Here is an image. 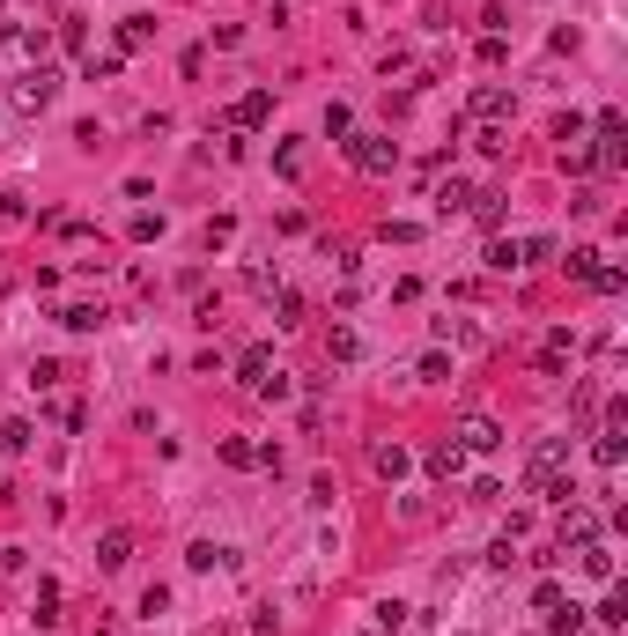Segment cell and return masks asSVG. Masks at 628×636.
Here are the masks:
<instances>
[{
  "mask_svg": "<svg viewBox=\"0 0 628 636\" xmlns=\"http://www.w3.org/2000/svg\"><path fill=\"white\" fill-rule=\"evenodd\" d=\"M525 489H532V496H547V503H569V496H577V489H569V437L532 444V459H525Z\"/></svg>",
  "mask_w": 628,
  "mask_h": 636,
  "instance_id": "1",
  "label": "cell"
},
{
  "mask_svg": "<svg viewBox=\"0 0 628 636\" xmlns=\"http://www.w3.org/2000/svg\"><path fill=\"white\" fill-rule=\"evenodd\" d=\"M547 252H555V237H496V245H488V267L496 274H525V267H540Z\"/></svg>",
  "mask_w": 628,
  "mask_h": 636,
  "instance_id": "2",
  "label": "cell"
},
{
  "mask_svg": "<svg viewBox=\"0 0 628 636\" xmlns=\"http://www.w3.org/2000/svg\"><path fill=\"white\" fill-rule=\"evenodd\" d=\"M52 97H60V74H52V67H30L23 82H8V111H23V119L52 111Z\"/></svg>",
  "mask_w": 628,
  "mask_h": 636,
  "instance_id": "3",
  "label": "cell"
},
{
  "mask_svg": "<svg viewBox=\"0 0 628 636\" xmlns=\"http://www.w3.org/2000/svg\"><path fill=\"white\" fill-rule=\"evenodd\" d=\"M532 614H540V622L555 629V636H577V622H584V607L569 600L562 585H540V592H532Z\"/></svg>",
  "mask_w": 628,
  "mask_h": 636,
  "instance_id": "4",
  "label": "cell"
},
{
  "mask_svg": "<svg viewBox=\"0 0 628 636\" xmlns=\"http://www.w3.org/2000/svg\"><path fill=\"white\" fill-rule=\"evenodd\" d=\"M348 163H355V171H370V178H385L399 163V148H392V134H355L348 141Z\"/></svg>",
  "mask_w": 628,
  "mask_h": 636,
  "instance_id": "5",
  "label": "cell"
},
{
  "mask_svg": "<svg viewBox=\"0 0 628 636\" xmlns=\"http://www.w3.org/2000/svg\"><path fill=\"white\" fill-rule=\"evenodd\" d=\"M555 533H562V555H569V548H592V540H599V511L569 496V503H562V526H555Z\"/></svg>",
  "mask_w": 628,
  "mask_h": 636,
  "instance_id": "6",
  "label": "cell"
},
{
  "mask_svg": "<svg viewBox=\"0 0 628 636\" xmlns=\"http://www.w3.org/2000/svg\"><path fill=\"white\" fill-rule=\"evenodd\" d=\"M628 126H621V111H599V148H592V171H621L628 163Z\"/></svg>",
  "mask_w": 628,
  "mask_h": 636,
  "instance_id": "7",
  "label": "cell"
},
{
  "mask_svg": "<svg viewBox=\"0 0 628 636\" xmlns=\"http://www.w3.org/2000/svg\"><path fill=\"white\" fill-rule=\"evenodd\" d=\"M451 444H459V452H496V444H503V422L496 415H466L459 429H451Z\"/></svg>",
  "mask_w": 628,
  "mask_h": 636,
  "instance_id": "8",
  "label": "cell"
},
{
  "mask_svg": "<svg viewBox=\"0 0 628 636\" xmlns=\"http://www.w3.org/2000/svg\"><path fill=\"white\" fill-rule=\"evenodd\" d=\"M266 119H274V89H244L222 126H230V134H244V126H266Z\"/></svg>",
  "mask_w": 628,
  "mask_h": 636,
  "instance_id": "9",
  "label": "cell"
},
{
  "mask_svg": "<svg viewBox=\"0 0 628 636\" xmlns=\"http://www.w3.org/2000/svg\"><path fill=\"white\" fill-rule=\"evenodd\" d=\"M592 459L614 474V466L628 459V422H606V429H599V437H592Z\"/></svg>",
  "mask_w": 628,
  "mask_h": 636,
  "instance_id": "10",
  "label": "cell"
},
{
  "mask_svg": "<svg viewBox=\"0 0 628 636\" xmlns=\"http://www.w3.org/2000/svg\"><path fill=\"white\" fill-rule=\"evenodd\" d=\"M126 563H133V533L111 526V533L97 540V570H126Z\"/></svg>",
  "mask_w": 628,
  "mask_h": 636,
  "instance_id": "11",
  "label": "cell"
},
{
  "mask_svg": "<svg viewBox=\"0 0 628 636\" xmlns=\"http://www.w3.org/2000/svg\"><path fill=\"white\" fill-rule=\"evenodd\" d=\"M473 119H488V126H496V119H510V89L481 82V89H473Z\"/></svg>",
  "mask_w": 628,
  "mask_h": 636,
  "instance_id": "12",
  "label": "cell"
},
{
  "mask_svg": "<svg viewBox=\"0 0 628 636\" xmlns=\"http://www.w3.org/2000/svg\"><path fill=\"white\" fill-rule=\"evenodd\" d=\"M429 474H436V481H459V474H466V452H459L451 437H444V444H429Z\"/></svg>",
  "mask_w": 628,
  "mask_h": 636,
  "instance_id": "13",
  "label": "cell"
},
{
  "mask_svg": "<svg viewBox=\"0 0 628 636\" xmlns=\"http://www.w3.org/2000/svg\"><path fill=\"white\" fill-rule=\"evenodd\" d=\"M370 466H377L385 481H399V474L414 466V452H407V444H377V452H370Z\"/></svg>",
  "mask_w": 628,
  "mask_h": 636,
  "instance_id": "14",
  "label": "cell"
},
{
  "mask_svg": "<svg viewBox=\"0 0 628 636\" xmlns=\"http://www.w3.org/2000/svg\"><path fill=\"white\" fill-rule=\"evenodd\" d=\"M266 370H274V348H244V355H237V378L252 385V392H259V378H266Z\"/></svg>",
  "mask_w": 628,
  "mask_h": 636,
  "instance_id": "15",
  "label": "cell"
},
{
  "mask_svg": "<svg viewBox=\"0 0 628 636\" xmlns=\"http://www.w3.org/2000/svg\"><path fill=\"white\" fill-rule=\"evenodd\" d=\"M584 577H599V585H614V555H606V540H592V548H577Z\"/></svg>",
  "mask_w": 628,
  "mask_h": 636,
  "instance_id": "16",
  "label": "cell"
},
{
  "mask_svg": "<svg viewBox=\"0 0 628 636\" xmlns=\"http://www.w3.org/2000/svg\"><path fill=\"white\" fill-rule=\"evenodd\" d=\"M148 37H156V23H148V15H126V23H119V60H126V52H141Z\"/></svg>",
  "mask_w": 628,
  "mask_h": 636,
  "instance_id": "17",
  "label": "cell"
},
{
  "mask_svg": "<svg viewBox=\"0 0 628 636\" xmlns=\"http://www.w3.org/2000/svg\"><path fill=\"white\" fill-rule=\"evenodd\" d=\"M60 326H67V333H97V326H104V304H67Z\"/></svg>",
  "mask_w": 628,
  "mask_h": 636,
  "instance_id": "18",
  "label": "cell"
},
{
  "mask_svg": "<svg viewBox=\"0 0 628 636\" xmlns=\"http://www.w3.org/2000/svg\"><path fill=\"white\" fill-rule=\"evenodd\" d=\"M30 437H37L30 422H15V415L0 422V452H8V459H23V452H30Z\"/></svg>",
  "mask_w": 628,
  "mask_h": 636,
  "instance_id": "19",
  "label": "cell"
},
{
  "mask_svg": "<svg viewBox=\"0 0 628 636\" xmlns=\"http://www.w3.org/2000/svg\"><path fill=\"white\" fill-rule=\"evenodd\" d=\"M466 215L481 222V230H496V222H503V193H473V200H466Z\"/></svg>",
  "mask_w": 628,
  "mask_h": 636,
  "instance_id": "20",
  "label": "cell"
},
{
  "mask_svg": "<svg viewBox=\"0 0 628 636\" xmlns=\"http://www.w3.org/2000/svg\"><path fill=\"white\" fill-rule=\"evenodd\" d=\"M326 355H333V363H355V355H363V333H355V326H333Z\"/></svg>",
  "mask_w": 628,
  "mask_h": 636,
  "instance_id": "21",
  "label": "cell"
},
{
  "mask_svg": "<svg viewBox=\"0 0 628 636\" xmlns=\"http://www.w3.org/2000/svg\"><path fill=\"white\" fill-rule=\"evenodd\" d=\"M466 200H473V185H459V178L436 185V215H466Z\"/></svg>",
  "mask_w": 628,
  "mask_h": 636,
  "instance_id": "22",
  "label": "cell"
},
{
  "mask_svg": "<svg viewBox=\"0 0 628 636\" xmlns=\"http://www.w3.org/2000/svg\"><path fill=\"white\" fill-rule=\"evenodd\" d=\"M274 326H303V296L296 289H274Z\"/></svg>",
  "mask_w": 628,
  "mask_h": 636,
  "instance_id": "23",
  "label": "cell"
},
{
  "mask_svg": "<svg viewBox=\"0 0 628 636\" xmlns=\"http://www.w3.org/2000/svg\"><path fill=\"white\" fill-rule=\"evenodd\" d=\"M222 466H237V474H244V466H259V444H244V437H222Z\"/></svg>",
  "mask_w": 628,
  "mask_h": 636,
  "instance_id": "24",
  "label": "cell"
},
{
  "mask_svg": "<svg viewBox=\"0 0 628 636\" xmlns=\"http://www.w3.org/2000/svg\"><path fill=\"white\" fill-rule=\"evenodd\" d=\"M52 622H60V585L45 577V585H37V629H52Z\"/></svg>",
  "mask_w": 628,
  "mask_h": 636,
  "instance_id": "25",
  "label": "cell"
},
{
  "mask_svg": "<svg viewBox=\"0 0 628 636\" xmlns=\"http://www.w3.org/2000/svg\"><path fill=\"white\" fill-rule=\"evenodd\" d=\"M599 622H606V629H621V622H628V592H621V585L599 600Z\"/></svg>",
  "mask_w": 628,
  "mask_h": 636,
  "instance_id": "26",
  "label": "cell"
},
{
  "mask_svg": "<svg viewBox=\"0 0 628 636\" xmlns=\"http://www.w3.org/2000/svg\"><path fill=\"white\" fill-rule=\"evenodd\" d=\"M193 570H215V563H230V548H215V540H193V555H185Z\"/></svg>",
  "mask_w": 628,
  "mask_h": 636,
  "instance_id": "27",
  "label": "cell"
},
{
  "mask_svg": "<svg viewBox=\"0 0 628 636\" xmlns=\"http://www.w3.org/2000/svg\"><path fill=\"white\" fill-rule=\"evenodd\" d=\"M407 614H414V607H399V600H385V607H377V629H385V636H399V629H407Z\"/></svg>",
  "mask_w": 628,
  "mask_h": 636,
  "instance_id": "28",
  "label": "cell"
},
{
  "mask_svg": "<svg viewBox=\"0 0 628 636\" xmlns=\"http://www.w3.org/2000/svg\"><path fill=\"white\" fill-rule=\"evenodd\" d=\"M592 274H599V252H569V282L592 289Z\"/></svg>",
  "mask_w": 628,
  "mask_h": 636,
  "instance_id": "29",
  "label": "cell"
},
{
  "mask_svg": "<svg viewBox=\"0 0 628 636\" xmlns=\"http://www.w3.org/2000/svg\"><path fill=\"white\" fill-rule=\"evenodd\" d=\"M259 400H289V370H266V378H259Z\"/></svg>",
  "mask_w": 628,
  "mask_h": 636,
  "instance_id": "30",
  "label": "cell"
},
{
  "mask_svg": "<svg viewBox=\"0 0 628 636\" xmlns=\"http://www.w3.org/2000/svg\"><path fill=\"white\" fill-rule=\"evenodd\" d=\"M30 385H37V392L60 385V363H52V355H37V363H30Z\"/></svg>",
  "mask_w": 628,
  "mask_h": 636,
  "instance_id": "31",
  "label": "cell"
},
{
  "mask_svg": "<svg viewBox=\"0 0 628 636\" xmlns=\"http://www.w3.org/2000/svg\"><path fill=\"white\" fill-rule=\"evenodd\" d=\"M60 45H67V52H82V45H89V30H82V15H67V23H60Z\"/></svg>",
  "mask_w": 628,
  "mask_h": 636,
  "instance_id": "32",
  "label": "cell"
},
{
  "mask_svg": "<svg viewBox=\"0 0 628 636\" xmlns=\"http://www.w3.org/2000/svg\"><path fill=\"white\" fill-rule=\"evenodd\" d=\"M592 289H599V296H621L628 282H621V267H599V274H592Z\"/></svg>",
  "mask_w": 628,
  "mask_h": 636,
  "instance_id": "33",
  "label": "cell"
},
{
  "mask_svg": "<svg viewBox=\"0 0 628 636\" xmlns=\"http://www.w3.org/2000/svg\"><path fill=\"white\" fill-rule=\"evenodd\" d=\"M355 636H363V629H355Z\"/></svg>",
  "mask_w": 628,
  "mask_h": 636,
  "instance_id": "34",
  "label": "cell"
}]
</instances>
